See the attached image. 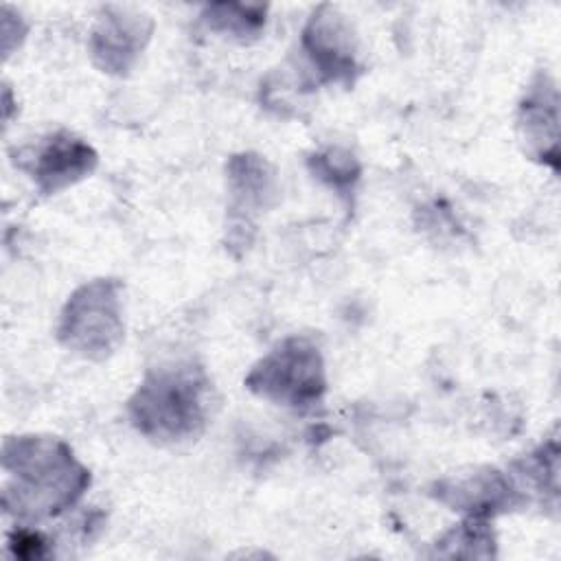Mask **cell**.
<instances>
[{
	"label": "cell",
	"mask_w": 561,
	"mask_h": 561,
	"mask_svg": "<svg viewBox=\"0 0 561 561\" xmlns=\"http://www.w3.org/2000/svg\"><path fill=\"white\" fill-rule=\"evenodd\" d=\"M316 164H318V173L320 178L331 175L329 182L335 188H342L344 184L348 186L355 178H357V169L353 167V162H342V158H333V156H316Z\"/></svg>",
	"instance_id": "cell-6"
},
{
	"label": "cell",
	"mask_w": 561,
	"mask_h": 561,
	"mask_svg": "<svg viewBox=\"0 0 561 561\" xmlns=\"http://www.w3.org/2000/svg\"><path fill=\"white\" fill-rule=\"evenodd\" d=\"M13 552L22 559H39L46 554V541L42 539V535L33 533V530H15L11 535V543Z\"/></svg>",
	"instance_id": "cell-7"
},
{
	"label": "cell",
	"mask_w": 561,
	"mask_h": 561,
	"mask_svg": "<svg viewBox=\"0 0 561 561\" xmlns=\"http://www.w3.org/2000/svg\"><path fill=\"white\" fill-rule=\"evenodd\" d=\"M61 340L83 355H107L121 337L116 285L96 280L81 287L68 302Z\"/></svg>",
	"instance_id": "cell-4"
},
{
	"label": "cell",
	"mask_w": 561,
	"mask_h": 561,
	"mask_svg": "<svg viewBox=\"0 0 561 561\" xmlns=\"http://www.w3.org/2000/svg\"><path fill=\"white\" fill-rule=\"evenodd\" d=\"M204 381L191 366L162 368L145 379L131 399L136 427L153 438L182 440L204 423Z\"/></svg>",
	"instance_id": "cell-2"
},
{
	"label": "cell",
	"mask_w": 561,
	"mask_h": 561,
	"mask_svg": "<svg viewBox=\"0 0 561 561\" xmlns=\"http://www.w3.org/2000/svg\"><path fill=\"white\" fill-rule=\"evenodd\" d=\"M248 386L267 399L283 401L294 408L318 401L324 390L318 348L302 340H287L252 370Z\"/></svg>",
	"instance_id": "cell-3"
},
{
	"label": "cell",
	"mask_w": 561,
	"mask_h": 561,
	"mask_svg": "<svg viewBox=\"0 0 561 561\" xmlns=\"http://www.w3.org/2000/svg\"><path fill=\"white\" fill-rule=\"evenodd\" d=\"M4 469L18 478L15 506L26 515H55L72 506L90 482L72 451L55 438L9 440Z\"/></svg>",
	"instance_id": "cell-1"
},
{
	"label": "cell",
	"mask_w": 561,
	"mask_h": 561,
	"mask_svg": "<svg viewBox=\"0 0 561 561\" xmlns=\"http://www.w3.org/2000/svg\"><path fill=\"white\" fill-rule=\"evenodd\" d=\"M96 164V153L81 140L59 134L50 138V142L37 156L35 178L44 193H53L85 173Z\"/></svg>",
	"instance_id": "cell-5"
}]
</instances>
